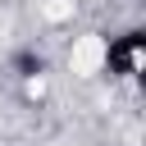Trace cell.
<instances>
[{"label": "cell", "mask_w": 146, "mask_h": 146, "mask_svg": "<svg viewBox=\"0 0 146 146\" xmlns=\"http://www.w3.org/2000/svg\"><path fill=\"white\" fill-rule=\"evenodd\" d=\"M41 14H46L50 23H59V18H68V14H73V0H50V5H41Z\"/></svg>", "instance_id": "7a4b0ae2"}, {"label": "cell", "mask_w": 146, "mask_h": 146, "mask_svg": "<svg viewBox=\"0 0 146 146\" xmlns=\"http://www.w3.org/2000/svg\"><path fill=\"white\" fill-rule=\"evenodd\" d=\"M105 59H110L105 36H78V41H73V50H68V68H73L78 78L100 73V68H105Z\"/></svg>", "instance_id": "6da1fadb"}]
</instances>
